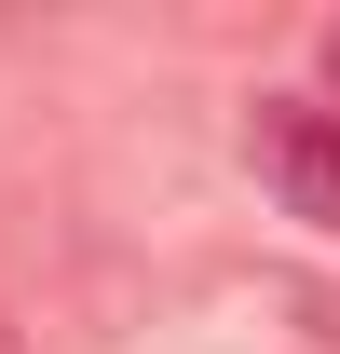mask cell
<instances>
[{"label":"cell","instance_id":"cell-1","mask_svg":"<svg viewBox=\"0 0 340 354\" xmlns=\"http://www.w3.org/2000/svg\"><path fill=\"white\" fill-rule=\"evenodd\" d=\"M245 164L272 177V205H286V218L340 232V109H313V95H258Z\"/></svg>","mask_w":340,"mask_h":354},{"label":"cell","instance_id":"cell-2","mask_svg":"<svg viewBox=\"0 0 340 354\" xmlns=\"http://www.w3.org/2000/svg\"><path fill=\"white\" fill-rule=\"evenodd\" d=\"M327 82H340V28H327Z\"/></svg>","mask_w":340,"mask_h":354}]
</instances>
